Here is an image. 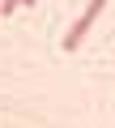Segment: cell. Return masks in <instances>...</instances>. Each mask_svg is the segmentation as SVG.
I'll return each mask as SVG.
<instances>
[{
    "instance_id": "1",
    "label": "cell",
    "mask_w": 115,
    "mask_h": 128,
    "mask_svg": "<svg viewBox=\"0 0 115 128\" xmlns=\"http://www.w3.org/2000/svg\"><path fill=\"white\" fill-rule=\"evenodd\" d=\"M102 9H107V0H90V4H85V13L68 26V34H64V43H60V47H64V51H77V47H81V38L90 34V26L98 22V13H102Z\"/></svg>"
},
{
    "instance_id": "3",
    "label": "cell",
    "mask_w": 115,
    "mask_h": 128,
    "mask_svg": "<svg viewBox=\"0 0 115 128\" xmlns=\"http://www.w3.org/2000/svg\"><path fill=\"white\" fill-rule=\"evenodd\" d=\"M21 4H38V0H21Z\"/></svg>"
},
{
    "instance_id": "2",
    "label": "cell",
    "mask_w": 115,
    "mask_h": 128,
    "mask_svg": "<svg viewBox=\"0 0 115 128\" xmlns=\"http://www.w3.org/2000/svg\"><path fill=\"white\" fill-rule=\"evenodd\" d=\"M0 17H4V0H0Z\"/></svg>"
}]
</instances>
